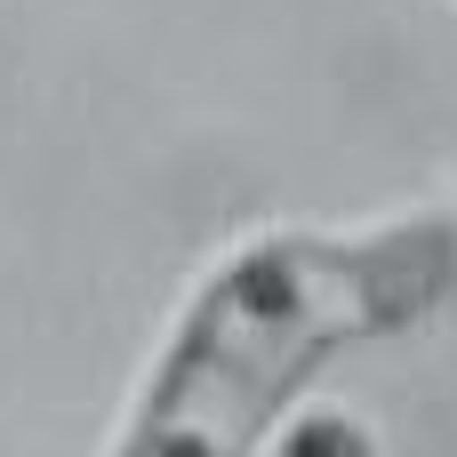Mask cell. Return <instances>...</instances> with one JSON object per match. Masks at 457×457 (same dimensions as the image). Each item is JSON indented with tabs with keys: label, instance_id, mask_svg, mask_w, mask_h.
Wrapping results in <instances>:
<instances>
[{
	"label": "cell",
	"instance_id": "obj_1",
	"mask_svg": "<svg viewBox=\"0 0 457 457\" xmlns=\"http://www.w3.org/2000/svg\"><path fill=\"white\" fill-rule=\"evenodd\" d=\"M450 305L457 209L241 233L177 297L104 457H257L345 353L402 345Z\"/></svg>",
	"mask_w": 457,
	"mask_h": 457
},
{
	"label": "cell",
	"instance_id": "obj_2",
	"mask_svg": "<svg viewBox=\"0 0 457 457\" xmlns=\"http://www.w3.org/2000/svg\"><path fill=\"white\" fill-rule=\"evenodd\" d=\"M257 457H386V442H378L370 418H353V410L305 394V402H297V410L257 442Z\"/></svg>",
	"mask_w": 457,
	"mask_h": 457
}]
</instances>
